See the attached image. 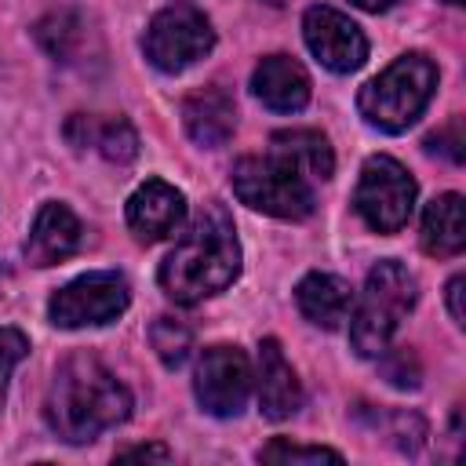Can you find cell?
I'll return each instance as SVG.
<instances>
[{
    "label": "cell",
    "instance_id": "2e32d148",
    "mask_svg": "<svg viewBox=\"0 0 466 466\" xmlns=\"http://www.w3.org/2000/svg\"><path fill=\"white\" fill-rule=\"evenodd\" d=\"M251 91L273 113H299L309 102V76L291 55H269L255 66Z\"/></svg>",
    "mask_w": 466,
    "mask_h": 466
},
{
    "label": "cell",
    "instance_id": "7c38bea8",
    "mask_svg": "<svg viewBox=\"0 0 466 466\" xmlns=\"http://www.w3.org/2000/svg\"><path fill=\"white\" fill-rule=\"evenodd\" d=\"M66 142L80 153H98L113 164H127L138 157V135L124 116H98V113H73L62 127Z\"/></svg>",
    "mask_w": 466,
    "mask_h": 466
},
{
    "label": "cell",
    "instance_id": "9c48e42d",
    "mask_svg": "<svg viewBox=\"0 0 466 466\" xmlns=\"http://www.w3.org/2000/svg\"><path fill=\"white\" fill-rule=\"evenodd\" d=\"M193 393L197 404L208 415L218 419H233L244 411L248 393H251V360L240 346L218 342L208 346L197 360V379H193Z\"/></svg>",
    "mask_w": 466,
    "mask_h": 466
},
{
    "label": "cell",
    "instance_id": "ba28073f",
    "mask_svg": "<svg viewBox=\"0 0 466 466\" xmlns=\"http://www.w3.org/2000/svg\"><path fill=\"white\" fill-rule=\"evenodd\" d=\"M211 47H215V29L189 4L164 7V11H157L149 18V29H146V58L160 73H182L193 62H200Z\"/></svg>",
    "mask_w": 466,
    "mask_h": 466
},
{
    "label": "cell",
    "instance_id": "5b68a950",
    "mask_svg": "<svg viewBox=\"0 0 466 466\" xmlns=\"http://www.w3.org/2000/svg\"><path fill=\"white\" fill-rule=\"evenodd\" d=\"M229 182H233V193L240 197V204H248L262 215H273V218H288V222L309 218L313 204H317L309 178L277 153L240 157L233 164Z\"/></svg>",
    "mask_w": 466,
    "mask_h": 466
},
{
    "label": "cell",
    "instance_id": "83f0119b",
    "mask_svg": "<svg viewBox=\"0 0 466 466\" xmlns=\"http://www.w3.org/2000/svg\"><path fill=\"white\" fill-rule=\"evenodd\" d=\"M350 4H357L360 11H375L379 15V11H390L397 0H350Z\"/></svg>",
    "mask_w": 466,
    "mask_h": 466
},
{
    "label": "cell",
    "instance_id": "4fadbf2b",
    "mask_svg": "<svg viewBox=\"0 0 466 466\" xmlns=\"http://www.w3.org/2000/svg\"><path fill=\"white\" fill-rule=\"evenodd\" d=\"M182 124H186V135L204 146V149H218L233 138L237 131V102L226 87L218 84H208V87H197L193 95H186L182 102Z\"/></svg>",
    "mask_w": 466,
    "mask_h": 466
},
{
    "label": "cell",
    "instance_id": "d6986e66",
    "mask_svg": "<svg viewBox=\"0 0 466 466\" xmlns=\"http://www.w3.org/2000/svg\"><path fill=\"white\" fill-rule=\"evenodd\" d=\"M273 153L284 157L288 164H295L309 182H324L335 171V153L328 146V138L320 131L309 127H295V131H277L273 138Z\"/></svg>",
    "mask_w": 466,
    "mask_h": 466
},
{
    "label": "cell",
    "instance_id": "603a6c76",
    "mask_svg": "<svg viewBox=\"0 0 466 466\" xmlns=\"http://www.w3.org/2000/svg\"><path fill=\"white\" fill-rule=\"evenodd\" d=\"M25 353H29V339L18 328H0V408H4V397H7V379L22 364Z\"/></svg>",
    "mask_w": 466,
    "mask_h": 466
},
{
    "label": "cell",
    "instance_id": "7402d4cb",
    "mask_svg": "<svg viewBox=\"0 0 466 466\" xmlns=\"http://www.w3.org/2000/svg\"><path fill=\"white\" fill-rule=\"evenodd\" d=\"M262 462H306V466H317V462H342V455L335 448H306V444H291L284 437L269 441L262 451H258Z\"/></svg>",
    "mask_w": 466,
    "mask_h": 466
},
{
    "label": "cell",
    "instance_id": "277c9868",
    "mask_svg": "<svg viewBox=\"0 0 466 466\" xmlns=\"http://www.w3.org/2000/svg\"><path fill=\"white\" fill-rule=\"evenodd\" d=\"M419 295L415 277L397 258H382L371 266L360 299L350 309V346L357 357H379L390 350V339L397 335L400 320L411 313Z\"/></svg>",
    "mask_w": 466,
    "mask_h": 466
},
{
    "label": "cell",
    "instance_id": "9a60e30c",
    "mask_svg": "<svg viewBox=\"0 0 466 466\" xmlns=\"http://www.w3.org/2000/svg\"><path fill=\"white\" fill-rule=\"evenodd\" d=\"M80 237H84L80 218H76L66 204L47 200V204L36 211L33 229H29V237H25V258H29L33 266H55V262L69 258V255L80 248Z\"/></svg>",
    "mask_w": 466,
    "mask_h": 466
},
{
    "label": "cell",
    "instance_id": "e0dca14e",
    "mask_svg": "<svg viewBox=\"0 0 466 466\" xmlns=\"http://www.w3.org/2000/svg\"><path fill=\"white\" fill-rule=\"evenodd\" d=\"M295 302L309 324L335 331V328H342V320H350L353 288L335 273H306L295 288Z\"/></svg>",
    "mask_w": 466,
    "mask_h": 466
},
{
    "label": "cell",
    "instance_id": "3957f363",
    "mask_svg": "<svg viewBox=\"0 0 466 466\" xmlns=\"http://www.w3.org/2000/svg\"><path fill=\"white\" fill-rule=\"evenodd\" d=\"M433 91H437V66L422 51H408L360 87L357 109L368 127L400 135L422 116Z\"/></svg>",
    "mask_w": 466,
    "mask_h": 466
},
{
    "label": "cell",
    "instance_id": "d4e9b609",
    "mask_svg": "<svg viewBox=\"0 0 466 466\" xmlns=\"http://www.w3.org/2000/svg\"><path fill=\"white\" fill-rule=\"evenodd\" d=\"M462 146H466V135H462V120H459V116H455L448 127H441V131H433V135L426 138V149L448 157L451 164H462V157H466Z\"/></svg>",
    "mask_w": 466,
    "mask_h": 466
},
{
    "label": "cell",
    "instance_id": "f1b7e54d",
    "mask_svg": "<svg viewBox=\"0 0 466 466\" xmlns=\"http://www.w3.org/2000/svg\"><path fill=\"white\" fill-rule=\"evenodd\" d=\"M448 4H462V0H448Z\"/></svg>",
    "mask_w": 466,
    "mask_h": 466
},
{
    "label": "cell",
    "instance_id": "484cf974",
    "mask_svg": "<svg viewBox=\"0 0 466 466\" xmlns=\"http://www.w3.org/2000/svg\"><path fill=\"white\" fill-rule=\"evenodd\" d=\"M462 288H466V277H462V273L448 280V313H451V320H455L459 328L466 324V309H462Z\"/></svg>",
    "mask_w": 466,
    "mask_h": 466
},
{
    "label": "cell",
    "instance_id": "52a82bcc",
    "mask_svg": "<svg viewBox=\"0 0 466 466\" xmlns=\"http://www.w3.org/2000/svg\"><path fill=\"white\" fill-rule=\"evenodd\" d=\"M127 302H131V288L124 273L95 269L62 284L47 302V317L55 328H98L116 320L127 309Z\"/></svg>",
    "mask_w": 466,
    "mask_h": 466
},
{
    "label": "cell",
    "instance_id": "8992f818",
    "mask_svg": "<svg viewBox=\"0 0 466 466\" xmlns=\"http://www.w3.org/2000/svg\"><path fill=\"white\" fill-rule=\"evenodd\" d=\"M353 208L375 233H397L415 208V178L400 160L375 153L360 167Z\"/></svg>",
    "mask_w": 466,
    "mask_h": 466
},
{
    "label": "cell",
    "instance_id": "5bb4252c",
    "mask_svg": "<svg viewBox=\"0 0 466 466\" xmlns=\"http://www.w3.org/2000/svg\"><path fill=\"white\" fill-rule=\"evenodd\" d=\"M302 408V382L288 364L277 339L258 342V411L273 422L291 419Z\"/></svg>",
    "mask_w": 466,
    "mask_h": 466
},
{
    "label": "cell",
    "instance_id": "44dd1931",
    "mask_svg": "<svg viewBox=\"0 0 466 466\" xmlns=\"http://www.w3.org/2000/svg\"><path fill=\"white\" fill-rule=\"evenodd\" d=\"M149 342H153L160 364L175 371V368H182V364L189 360L193 331H189V324H182V320H175V317H157L153 328H149Z\"/></svg>",
    "mask_w": 466,
    "mask_h": 466
},
{
    "label": "cell",
    "instance_id": "ac0fdd59",
    "mask_svg": "<svg viewBox=\"0 0 466 466\" xmlns=\"http://www.w3.org/2000/svg\"><path fill=\"white\" fill-rule=\"evenodd\" d=\"M419 240L430 255H459L466 244V215H462V197L459 193H441L426 204Z\"/></svg>",
    "mask_w": 466,
    "mask_h": 466
},
{
    "label": "cell",
    "instance_id": "7a4b0ae2",
    "mask_svg": "<svg viewBox=\"0 0 466 466\" xmlns=\"http://www.w3.org/2000/svg\"><path fill=\"white\" fill-rule=\"evenodd\" d=\"M240 273V240L229 211L222 204H204V211L189 222V229L175 240L167 258L160 262V288L167 299L193 306L208 295L226 291Z\"/></svg>",
    "mask_w": 466,
    "mask_h": 466
},
{
    "label": "cell",
    "instance_id": "30bf717a",
    "mask_svg": "<svg viewBox=\"0 0 466 466\" xmlns=\"http://www.w3.org/2000/svg\"><path fill=\"white\" fill-rule=\"evenodd\" d=\"M302 36L313 58L331 73H353L368 58V36L350 15L335 7H324V4L309 7L302 15Z\"/></svg>",
    "mask_w": 466,
    "mask_h": 466
},
{
    "label": "cell",
    "instance_id": "cb8c5ba5",
    "mask_svg": "<svg viewBox=\"0 0 466 466\" xmlns=\"http://www.w3.org/2000/svg\"><path fill=\"white\" fill-rule=\"evenodd\" d=\"M379 357H386V379L393 382V386H400V390H415L419 386V360H415V353L408 350V346H400L397 353H390V350H382Z\"/></svg>",
    "mask_w": 466,
    "mask_h": 466
},
{
    "label": "cell",
    "instance_id": "8fae6325",
    "mask_svg": "<svg viewBox=\"0 0 466 466\" xmlns=\"http://www.w3.org/2000/svg\"><path fill=\"white\" fill-rule=\"evenodd\" d=\"M186 218V197L164 178L142 182L127 200V226L142 244L167 240Z\"/></svg>",
    "mask_w": 466,
    "mask_h": 466
},
{
    "label": "cell",
    "instance_id": "ffe728a7",
    "mask_svg": "<svg viewBox=\"0 0 466 466\" xmlns=\"http://www.w3.org/2000/svg\"><path fill=\"white\" fill-rule=\"evenodd\" d=\"M36 40H40V47L55 62H73L76 58V47L87 40V29H84V22L73 11H58V15H47L36 25Z\"/></svg>",
    "mask_w": 466,
    "mask_h": 466
},
{
    "label": "cell",
    "instance_id": "6da1fadb",
    "mask_svg": "<svg viewBox=\"0 0 466 466\" xmlns=\"http://www.w3.org/2000/svg\"><path fill=\"white\" fill-rule=\"evenodd\" d=\"M131 415L127 386L91 353H73L55 368L44 419L66 444H87Z\"/></svg>",
    "mask_w": 466,
    "mask_h": 466
},
{
    "label": "cell",
    "instance_id": "4316f807",
    "mask_svg": "<svg viewBox=\"0 0 466 466\" xmlns=\"http://www.w3.org/2000/svg\"><path fill=\"white\" fill-rule=\"evenodd\" d=\"M171 451L164 448V444H138V448H124V451H116V459H167Z\"/></svg>",
    "mask_w": 466,
    "mask_h": 466
}]
</instances>
